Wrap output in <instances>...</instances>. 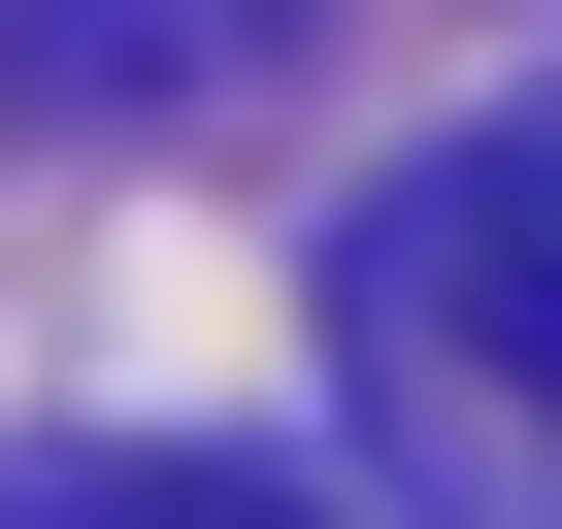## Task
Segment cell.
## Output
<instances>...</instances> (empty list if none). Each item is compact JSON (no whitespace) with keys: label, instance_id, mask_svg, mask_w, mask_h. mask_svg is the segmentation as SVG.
Instances as JSON below:
<instances>
[{"label":"cell","instance_id":"1","mask_svg":"<svg viewBox=\"0 0 562 529\" xmlns=\"http://www.w3.org/2000/svg\"><path fill=\"white\" fill-rule=\"evenodd\" d=\"M364 397H397L430 529H562V133H496L364 232Z\"/></svg>","mask_w":562,"mask_h":529},{"label":"cell","instance_id":"2","mask_svg":"<svg viewBox=\"0 0 562 529\" xmlns=\"http://www.w3.org/2000/svg\"><path fill=\"white\" fill-rule=\"evenodd\" d=\"M232 34H265V0H34V100H67V133H133V100H199Z\"/></svg>","mask_w":562,"mask_h":529},{"label":"cell","instance_id":"3","mask_svg":"<svg viewBox=\"0 0 562 529\" xmlns=\"http://www.w3.org/2000/svg\"><path fill=\"white\" fill-rule=\"evenodd\" d=\"M0 529H299V496H265V463H34Z\"/></svg>","mask_w":562,"mask_h":529}]
</instances>
